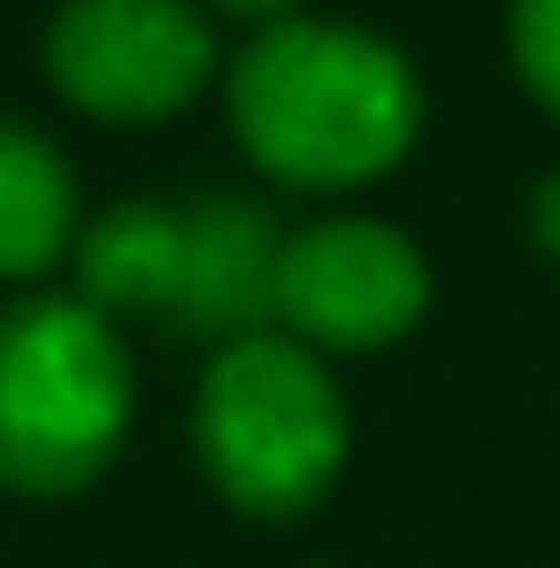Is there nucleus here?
<instances>
[{"label":"nucleus","instance_id":"obj_1","mask_svg":"<svg viewBox=\"0 0 560 568\" xmlns=\"http://www.w3.org/2000/svg\"><path fill=\"white\" fill-rule=\"evenodd\" d=\"M422 123L407 54L376 31L284 16L231 62V131L284 185H362L384 178Z\"/></svg>","mask_w":560,"mask_h":568},{"label":"nucleus","instance_id":"obj_2","mask_svg":"<svg viewBox=\"0 0 560 568\" xmlns=\"http://www.w3.org/2000/svg\"><path fill=\"white\" fill-rule=\"evenodd\" d=\"M131 423V354L85 300H23L0 315V484L62 499L93 484Z\"/></svg>","mask_w":560,"mask_h":568},{"label":"nucleus","instance_id":"obj_3","mask_svg":"<svg viewBox=\"0 0 560 568\" xmlns=\"http://www.w3.org/2000/svg\"><path fill=\"white\" fill-rule=\"evenodd\" d=\"M192 430H200V462L215 476V491L246 515L315 507L346 462V399L323 377L315 346L284 331L215 346Z\"/></svg>","mask_w":560,"mask_h":568},{"label":"nucleus","instance_id":"obj_4","mask_svg":"<svg viewBox=\"0 0 560 568\" xmlns=\"http://www.w3.org/2000/svg\"><path fill=\"white\" fill-rule=\"evenodd\" d=\"M215 70V39L192 0H62L47 23L54 93L108 123L177 115Z\"/></svg>","mask_w":560,"mask_h":568},{"label":"nucleus","instance_id":"obj_5","mask_svg":"<svg viewBox=\"0 0 560 568\" xmlns=\"http://www.w3.org/2000/svg\"><path fill=\"white\" fill-rule=\"evenodd\" d=\"M430 300L422 254L369 215H338L315 223L299 239H284L277 254V331L299 346H330V354H362L391 346L399 331H415Z\"/></svg>","mask_w":560,"mask_h":568},{"label":"nucleus","instance_id":"obj_6","mask_svg":"<svg viewBox=\"0 0 560 568\" xmlns=\"http://www.w3.org/2000/svg\"><path fill=\"white\" fill-rule=\"evenodd\" d=\"M277 254L284 231L254 200H200L177 207V270L162 315L192 338H254L277 331Z\"/></svg>","mask_w":560,"mask_h":568},{"label":"nucleus","instance_id":"obj_7","mask_svg":"<svg viewBox=\"0 0 560 568\" xmlns=\"http://www.w3.org/2000/svg\"><path fill=\"white\" fill-rule=\"evenodd\" d=\"M78 239V185L70 162L0 115V277H47Z\"/></svg>","mask_w":560,"mask_h":568},{"label":"nucleus","instance_id":"obj_8","mask_svg":"<svg viewBox=\"0 0 560 568\" xmlns=\"http://www.w3.org/2000/svg\"><path fill=\"white\" fill-rule=\"evenodd\" d=\"M507 47H515L522 85L560 115V0H515V16H507Z\"/></svg>","mask_w":560,"mask_h":568},{"label":"nucleus","instance_id":"obj_9","mask_svg":"<svg viewBox=\"0 0 560 568\" xmlns=\"http://www.w3.org/2000/svg\"><path fill=\"white\" fill-rule=\"evenodd\" d=\"M530 231H538V246L560 262V170H553L538 192H530Z\"/></svg>","mask_w":560,"mask_h":568},{"label":"nucleus","instance_id":"obj_10","mask_svg":"<svg viewBox=\"0 0 560 568\" xmlns=\"http://www.w3.org/2000/svg\"><path fill=\"white\" fill-rule=\"evenodd\" d=\"M207 8H223V16H238V23H254V31H269L292 16V0H207Z\"/></svg>","mask_w":560,"mask_h":568}]
</instances>
